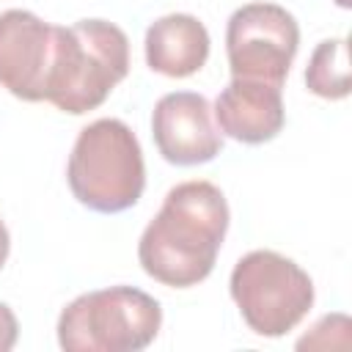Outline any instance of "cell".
I'll return each mask as SVG.
<instances>
[{"label":"cell","instance_id":"9","mask_svg":"<svg viewBox=\"0 0 352 352\" xmlns=\"http://www.w3.org/2000/svg\"><path fill=\"white\" fill-rule=\"evenodd\" d=\"M214 121L231 140L258 146L272 140L286 124L283 88L267 80L231 77L214 99Z\"/></svg>","mask_w":352,"mask_h":352},{"label":"cell","instance_id":"2","mask_svg":"<svg viewBox=\"0 0 352 352\" xmlns=\"http://www.w3.org/2000/svg\"><path fill=\"white\" fill-rule=\"evenodd\" d=\"M129 72V38L107 19L55 25L44 102L63 113L96 110Z\"/></svg>","mask_w":352,"mask_h":352},{"label":"cell","instance_id":"13","mask_svg":"<svg viewBox=\"0 0 352 352\" xmlns=\"http://www.w3.org/2000/svg\"><path fill=\"white\" fill-rule=\"evenodd\" d=\"M8 250H11V236H8L6 223L0 220V270H3V264H6V258H8Z\"/></svg>","mask_w":352,"mask_h":352},{"label":"cell","instance_id":"14","mask_svg":"<svg viewBox=\"0 0 352 352\" xmlns=\"http://www.w3.org/2000/svg\"><path fill=\"white\" fill-rule=\"evenodd\" d=\"M336 6H341V8H352V0H333Z\"/></svg>","mask_w":352,"mask_h":352},{"label":"cell","instance_id":"6","mask_svg":"<svg viewBox=\"0 0 352 352\" xmlns=\"http://www.w3.org/2000/svg\"><path fill=\"white\" fill-rule=\"evenodd\" d=\"M297 47L300 25L278 3H248L228 16L226 55L231 77L283 85Z\"/></svg>","mask_w":352,"mask_h":352},{"label":"cell","instance_id":"3","mask_svg":"<svg viewBox=\"0 0 352 352\" xmlns=\"http://www.w3.org/2000/svg\"><path fill=\"white\" fill-rule=\"evenodd\" d=\"M66 182L72 195L102 214L135 206L146 190V165L135 132L121 118H96L80 129Z\"/></svg>","mask_w":352,"mask_h":352},{"label":"cell","instance_id":"12","mask_svg":"<svg viewBox=\"0 0 352 352\" xmlns=\"http://www.w3.org/2000/svg\"><path fill=\"white\" fill-rule=\"evenodd\" d=\"M16 338H19V322H16L14 311L6 302H0V352L14 349Z\"/></svg>","mask_w":352,"mask_h":352},{"label":"cell","instance_id":"10","mask_svg":"<svg viewBox=\"0 0 352 352\" xmlns=\"http://www.w3.org/2000/svg\"><path fill=\"white\" fill-rule=\"evenodd\" d=\"M209 30L192 14H165L146 30V63L165 77H190L209 58Z\"/></svg>","mask_w":352,"mask_h":352},{"label":"cell","instance_id":"1","mask_svg":"<svg viewBox=\"0 0 352 352\" xmlns=\"http://www.w3.org/2000/svg\"><path fill=\"white\" fill-rule=\"evenodd\" d=\"M228 220L226 195L212 182L195 179L170 187L138 242L143 272L173 289L206 280L223 248Z\"/></svg>","mask_w":352,"mask_h":352},{"label":"cell","instance_id":"5","mask_svg":"<svg viewBox=\"0 0 352 352\" xmlns=\"http://www.w3.org/2000/svg\"><path fill=\"white\" fill-rule=\"evenodd\" d=\"M228 292L245 324L264 338L286 336L314 305L311 275L275 250L245 253L231 270Z\"/></svg>","mask_w":352,"mask_h":352},{"label":"cell","instance_id":"8","mask_svg":"<svg viewBox=\"0 0 352 352\" xmlns=\"http://www.w3.org/2000/svg\"><path fill=\"white\" fill-rule=\"evenodd\" d=\"M151 135L162 160L182 168L212 162L223 148V135L212 124V107L195 91L165 94L154 104Z\"/></svg>","mask_w":352,"mask_h":352},{"label":"cell","instance_id":"4","mask_svg":"<svg viewBox=\"0 0 352 352\" xmlns=\"http://www.w3.org/2000/svg\"><path fill=\"white\" fill-rule=\"evenodd\" d=\"M162 327L160 302L135 286H110L74 297L58 316L66 352H140Z\"/></svg>","mask_w":352,"mask_h":352},{"label":"cell","instance_id":"11","mask_svg":"<svg viewBox=\"0 0 352 352\" xmlns=\"http://www.w3.org/2000/svg\"><path fill=\"white\" fill-rule=\"evenodd\" d=\"M305 85L322 99H346L352 91L346 38H324L314 47L305 66Z\"/></svg>","mask_w":352,"mask_h":352},{"label":"cell","instance_id":"7","mask_svg":"<svg viewBox=\"0 0 352 352\" xmlns=\"http://www.w3.org/2000/svg\"><path fill=\"white\" fill-rule=\"evenodd\" d=\"M55 25L33 11L8 8L0 14V85L22 102H44L52 60Z\"/></svg>","mask_w":352,"mask_h":352}]
</instances>
